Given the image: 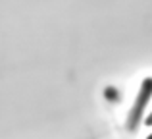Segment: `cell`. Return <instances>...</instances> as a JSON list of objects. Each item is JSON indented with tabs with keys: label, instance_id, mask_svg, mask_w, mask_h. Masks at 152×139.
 Instances as JSON below:
<instances>
[{
	"label": "cell",
	"instance_id": "obj_3",
	"mask_svg": "<svg viewBox=\"0 0 152 139\" xmlns=\"http://www.w3.org/2000/svg\"><path fill=\"white\" fill-rule=\"evenodd\" d=\"M146 139H152V133H150V135H148V137H146Z\"/></svg>",
	"mask_w": 152,
	"mask_h": 139
},
{
	"label": "cell",
	"instance_id": "obj_2",
	"mask_svg": "<svg viewBox=\"0 0 152 139\" xmlns=\"http://www.w3.org/2000/svg\"><path fill=\"white\" fill-rule=\"evenodd\" d=\"M145 124H146V126H152V112L148 114V116H146V120H145Z\"/></svg>",
	"mask_w": 152,
	"mask_h": 139
},
{
	"label": "cell",
	"instance_id": "obj_1",
	"mask_svg": "<svg viewBox=\"0 0 152 139\" xmlns=\"http://www.w3.org/2000/svg\"><path fill=\"white\" fill-rule=\"evenodd\" d=\"M150 99H152V77H146V79H142L141 89H139L137 99H135V102H133V108H131L129 118H127V126H129L131 132L137 129V126L141 124V118H142V114H145V108L150 102Z\"/></svg>",
	"mask_w": 152,
	"mask_h": 139
}]
</instances>
